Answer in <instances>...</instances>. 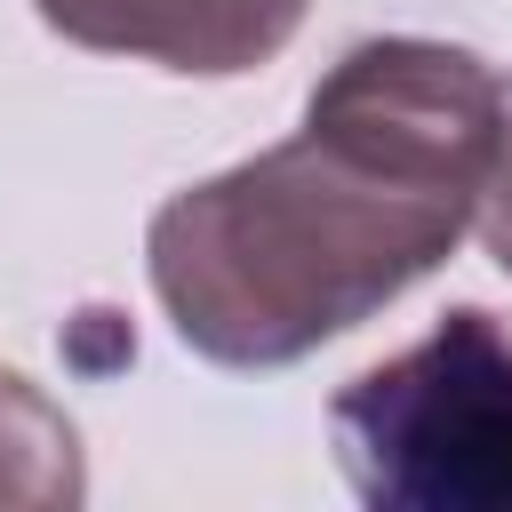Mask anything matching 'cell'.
I'll return each instance as SVG.
<instances>
[{"mask_svg": "<svg viewBox=\"0 0 512 512\" xmlns=\"http://www.w3.org/2000/svg\"><path fill=\"white\" fill-rule=\"evenodd\" d=\"M328 432L376 512H512V328L456 304L424 344L360 368Z\"/></svg>", "mask_w": 512, "mask_h": 512, "instance_id": "obj_2", "label": "cell"}, {"mask_svg": "<svg viewBox=\"0 0 512 512\" xmlns=\"http://www.w3.org/2000/svg\"><path fill=\"white\" fill-rule=\"evenodd\" d=\"M80 488L88 480L64 408L16 368H0V512H64L80 504Z\"/></svg>", "mask_w": 512, "mask_h": 512, "instance_id": "obj_4", "label": "cell"}, {"mask_svg": "<svg viewBox=\"0 0 512 512\" xmlns=\"http://www.w3.org/2000/svg\"><path fill=\"white\" fill-rule=\"evenodd\" d=\"M48 32L104 48V56H144L168 72H256L272 64L296 24L304 0H32Z\"/></svg>", "mask_w": 512, "mask_h": 512, "instance_id": "obj_3", "label": "cell"}, {"mask_svg": "<svg viewBox=\"0 0 512 512\" xmlns=\"http://www.w3.org/2000/svg\"><path fill=\"white\" fill-rule=\"evenodd\" d=\"M472 224V192L416 176L360 136H304L176 192L152 216V288L216 368H288L384 312Z\"/></svg>", "mask_w": 512, "mask_h": 512, "instance_id": "obj_1", "label": "cell"}, {"mask_svg": "<svg viewBox=\"0 0 512 512\" xmlns=\"http://www.w3.org/2000/svg\"><path fill=\"white\" fill-rule=\"evenodd\" d=\"M472 224H480L488 256L512 272V128H504V144H496V160H488V184H480V200H472Z\"/></svg>", "mask_w": 512, "mask_h": 512, "instance_id": "obj_5", "label": "cell"}]
</instances>
